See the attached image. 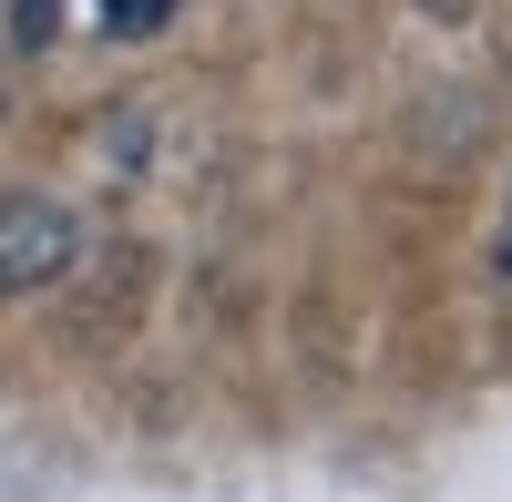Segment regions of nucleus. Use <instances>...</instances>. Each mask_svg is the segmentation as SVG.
Segmentation results:
<instances>
[{"instance_id":"7ed1b4c3","label":"nucleus","mask_w":512,"mask_h":502,"mask_svg":"<svg viewBox=\"0 0 512 502\" xmlns=\"http://www.w3.org/2000/svg\"><path fill=\"white\" fill-rule=\"evenodd\" d=\"M502 246H512V236H502Z\"/></svg>"},{"instance_id":"f03ea898","label":"nucleus","mask_w":512,"mask_h":502,"mask_svg":"<svg viewBox=\"0 0 512 502\" xmlns=\"http://www.w3.org/2000/svg\"><path fill=\"white\" fill-rule=\"evenodd\" d=\"M93 11H103V31L144 41V31H164V21H175V0H93Z\"/></svg>"},{"instance_id":"f257e3e1","label":"nucleus","mask_w":512,"mask_h":502,"mask_svg":"<svg viewBox=\"0 0 512 502\" xmlns=\"http://www.w3.org/2000/svg\"><path fill=\"white\" fill-rule=\"evenodd\" d=\"M72 216L62 205H41V195H11L0 205V298H31V287H52L72 267Z\"/></svg>"}]
</instances>
